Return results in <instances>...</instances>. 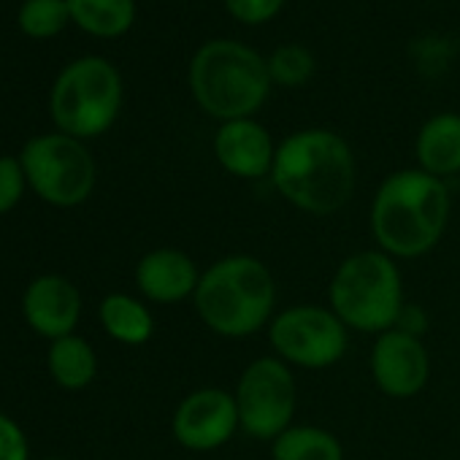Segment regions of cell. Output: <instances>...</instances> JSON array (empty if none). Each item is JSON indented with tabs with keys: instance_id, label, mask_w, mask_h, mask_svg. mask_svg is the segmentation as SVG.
Instances as JSON below:
<instances>
[{
	"instance_id": "1",
	"label": "cell",
	"mask_w": 460,
	"mask_h": 460,
	"mask_svg": "<svg viewBox=\"0 0 460 460\" xmlns=\"http://www.w3.org/2000/svg\"><path fill=\"white\" fill-rule=\"evenodd\" d=\"M449 211L452 198L444 179L420 168H401L376 187L368 227L376 250L393 261H414L441 242Z\"/></svg>"
},
{
	"instance_id": "2",
	"label": "cell",
	"mask_w": 460,
	"mask_h": 460,
	"mask_svg": "<svg viewBox=\"0 0 460 460\" xmlns=\"http://www.w3.org/2000/svg\"><path fill=\"white\" fill-rule=\"evenodd\" d=\"M271 181L298 211L328 217L341 211L355 192V155L333 130H298L277 146Z\"/></svg>"
},
{
	"instance_id": "3",
	"label": "cell",
	"mask_w": 460,
	"mask_h": 460,
	"mask_svg": "<svg viewBox=\"0 0 460 460\" xmlns=\"http://www.w3.org/2000/svg\"><path fill=\"white\" fill-rule=\"evenodd\" d=\"M192 306L214 336L250 339L277 314V279L255 255H225L200 271Z\"/></svg>"
},
{
	"instance_id": "4",
	"label": "cell",
	"mask_w": 460,
	"mask_h": 460,
	"mask_svg": "<svg viewBox=\"0 0 460 460\" xmlns=\"http://www.w3.org/2000/svg\"><path fill=\"white\" fill-rule=\"evenodd\" d=\"M269 63L239 41H208L190 63V90L195 103L222 119L252 117L271 93Z\"/></svg>"
},
{
	"instance_id": "5",
	"label": "cell",
	"mask_w": 460,
	"mask_h": 460,
	"mask_svg": "<svg viewBox=\"0 0 460 460\" xmlns=\"http://www.w3.org/2000/svg\"><path fill=\"white\" fill-rule=\"evenodd\" d=\"M328 306L355 333L393 331L406 306L398 261L382 250L347 255L331 277Z\"/></svg>"
},
{
	"instance_id": "6",
	"label": "cell",
	"mask_w": 460,
	"mask_h": 460,
	"mask_svg": "<svg viewBox=\"0 0 460 460\" xmlns=\"http://www.w3.org/2000/svg\"><path fill=\"white\" fill-rule=\"evenodd\" d=\"M122 109L119 71L103 58H79L60 71L49 95V114L60 133L79 141L106 133Z\"/></svg>"
},
{
	"instance_id": "7",
	"label": "cell",
	"mask_w": 460,
	"mask_h": 460,
	"mask_svg": "<svg viewBox=\"0 0 460 460\" xmlns=\"http://www.w3.org/2000/svg\"><path fill=\"white\" fill-rule=\"evenodd\" d=\"M22 168L28 176V187L36 190V195L58 208H74L82 206L98 179L95 160L84 141L66 136V133H44L25 144Z\"/></svg>"
},
{
	"instance_id": "8",
	"label": "cell",
	"mask_w": 460,
	"mask_h": 460,
	"mask_svg": "<svg viewBox=\"0 0 460 460\" xmlns=\"http://www.w3.org/2000/svg\"><path fill=\"white\" fill-rule=\"evenodd\" d=\"M269 344L290 368L323 371L336 366L349 349V328L331 306L293 304L274 314L266 328Z\"/></svg>"
},
{
	"instance_id": "9",
	"label": "cell",
	"mask_w": 460,
	"mask_h": 460,
	"mask_svg": "<svg viewBox=\"0 0 460 460\" xmlns=\"http://www.w3.org/2000/svg\"><path fill=\"white\" fill-rule=\"evenodd\" d=\"M242 430L255 441H274L293 425L298 385L293 368L277 355L255 358L236 382Z\"/></svg>"
},
{
	"instance_id": "10",
	"label": "cell",
	"mask_w": 460,
	"mask_h": 460,
	"mask_svg": "<svg viewBox=\"0 0 460 460\" xmlns=\"http://www.w3.org/2000/svg\"><path fill=\"white\" fill-rule=\"evenodd\" d=\"M242 430L236 395L225 387H198L187 393L171 417V433L190 452H214Z\"/></svg>"
},
{
	"instance_id": "11",
	"label": "cell",
	"mask_w": 460,
	"mask_h": 460,
	"mask_svg": "<svg viewBox=\"0 0 460 460\" xmlns=\"http://www.w3.org/2000/svg\"><path fill=\"white\" fill-rule=\"evenodd\" d=\"M368 368L382 395L393 401H409L420 395L430 379V355L420 336L393 328L376 336Z\"/></svg>"
},
{
	"instance_id": "12",
	"label": "cell",
	"mask_w": 460,
	"mask_h": 460,
	"mask_svg": "<svg viewBox=\"0 0 460 460\" xmlns=\"http://www.w3.org/2000/svg\"><path fill=\"white\" fill-rule=\"evenodd\" d=\"M214 157L230 176L252 181V179L271 176L277 146L269 130L252 117L230 119L222 122L214 136Z\"/></svg>"
},
{
	"instance_id": "13",
	"label": "cell",
	"mask_w": 460,
	"mask_h": 460,
	"mask_svg": "<svg viewBox=\"0 0 460 460\" xmlns=\"http://www.w3.org/2000/svg\"><path fill=\"white\" fill-rule=\"evenodd\" d=\"M22 312L28 325L49 339L58 341L63 336H71L82 317V296L76 285L58 274H44L33 279L22 298Z\"/></svg>"
},
{
	"instance_id": "14",
	"label": "cell",
	"mask_w": 460,
	"mask_h": 460,
	"mask_svg": "<svg viewBox=\"0 0 460 460\" xmlns=\"http://www.w3.org/2000/svg\"><path fill=\"white\" fill-rule=\"evenodd\" d=\"M198 282V263L176 247H157L136 263V288L152 304L168 306L187 298L192 301Z\"/></svg>"
},
{
	"instance_id": "15",
	"label": "cell",
	"mask_w": 460,
	"mask_h": 460,
	"mask_svg": "<svg viewBox=\"0 0 460 460\" xmlns=\"http://www.w3.org/2000/svg\"><path fill=\"white\" fill-rule=\"evenodd\" d=\"M414 155H417V168L449 179L460 173V114L444 111L430 117L414 141Z\"/></svg>"
},
{
	"instance_id": "16",
	"label": "cell",
	"mask_w": 460,
	"mask_h": 460,
	"mask_svg": "<svg viewBox=\"0 0 460 460\" xmlns=\"http://www.w3.org/2000/svg\"><path fill=\"white\" fill-rule=\"evenodd\" d=\"M101 325L103 331L128 347H138L146 344L155 333V317L149 312V306L128 293H111L101 301L98 309Z\"/></svg>"
},
{
	"instance_id": "17",
	"label": "cell",
	"mask_w": 460,
	"mask_h": 460,
	"mask_svg": "<svg viewBox=\"0 0 460 460\" xmlns=\"http://www.w3.org/2000/svg\"><path fill=\"white\" fill-rule=\"evenodd\" d=\"M47 368L63 390H84L98 374V355L87 339L71 333L49 344Z\"/></svg>"
},
{
	"instance_id": "18",
	"label": "cell",
	"mask_w": 460,
	"mask_h": 460,
	"mask_svg": "<svg viewBox=\"0 0 460 460\" xmlns=\"http://www.w3.org/2000/svg\"><path fill=\"white\" fill-rule=\"evenodd\" d=\"M271 460H344V444L323 425H290L271 441Z\"/></svg>"
},
{
	"instance_id": "19",
	"label": "cell",
	"mask_w": 460,
	"mask_h": 460,
	"mask_svg": "<svg viewBox=\"0 0 460 460\" xmlns=\"http://www.w3.org/2000/svg\"><path fill=\"white\" fill-rule=\"evenodd\" d=\"M71 22L98 39H117L136 20L133 0H66Z\"/></svg>"
},
{
	"instance_id": "20",
	"label": "cell",
	"mask_w": 460,
	"mask_h": 460,
	"mask_svg": "<svg viewBox=\"0 0 460 460\" xmlns=\"http://www.w3.org/2000/svg\"><path fill=\"white\" fill-rule=\"evenodd\" d=\"M20 28L31 39H55L71 20L66 0H25L20 9Z\"/></svg>"
},
{
	"instance_id": "21",
	"label": "cell",
	"mask_w": 460,
	"mask_h": 460,
	"mask_svg": "<svg viewBox=\"0 0 460 460\" xmlns=\"http://www.w3.org/2000/svg\"><path fill=\"white\" fill-rule=\"evenodd\" d=\"M269 74L271 82L285 87H301L314 76V58L304 47H279L269 58Z\"/></svg>"
},
{
	"instance_id": "22",
	"label": "cell",
	"mask_w": 460,
	"mask_h": 460,
	"mask_svg": "<svg viewBox=\"0 0 460 460\" xmlns=\"http://www.w3.org/2000/svg\"><path fill=\"white\" fill-rule=\"evenodd\" d=\"M25 187H28V176H25L22 160L9 157V155L0 157V214L12 211L22 200Z\"/></svg>"
},
{
	"instance_id": "23",
	"label": "cell",
	"mask_w": 460,
	"mask_h": 460,
	"mask_svg": "<svg viewBox=\"0 0 460 460\" xmlns=\"http://www.w3.org/2000/svg\"><path fill=\"white\" fill-rule=\"evenodd\" d=\"M225 6L239 22L261 25V22H269L279 14L285 0H225Z\"/></svg>"
},
{
	"instance_id": "24",
	"label": "cell",
	"mask_w": 460,
	"mask_h": 460,
	"mask_svg": "<svg viewBox=\"0 0 460 460\" xmlns=\"http://www.w3.org/2000/svg\"><path fill=\"white\" fill-rule=\"evenodd\" d=\"M0 460H31L25 430L4 411H0Z\"/></svg>"
},
{
	"instance_id": "25",
	"label": "cell",
	"mask_w": 460,
	"mask_h": 460,
	"mask_svg": "<svg viewBox=\"0 0 460 460\" xmlns=\"http://www.w3.org/2000/svg\"><path fill=\"white\" fill-rule=\"evenodd\" d=\"M395 328L422 339V333H425V328H428V317H425V312H422L420 306L406 304L403 312H401V317H398V323H395Z\"/></svg>"
},
{
	"instance_id": "26",
	"label": "cell",
	"mask_w": 460,
	"mask_h": 460,
	"mask_svg": "<svg viewBox=\"0 0 460 460\" xmlns=\"http://www.w3.org/2000/svg\"><path fill=\"white\" fill-rule=\"evenodd\" d=\"M39 460H66V457H39Z\"/></svg>"
}]
</instances>
